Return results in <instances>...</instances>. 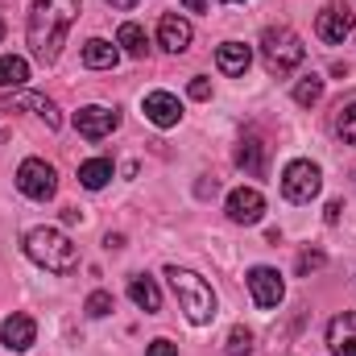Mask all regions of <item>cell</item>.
<instances>
[{"instance_id": "cell-23", "label": "cell", "mask_w": 356, "mask_h": 356, "mask_svg": "<svg viewBox=\"0 0 356 356\" xmlns=\"http://www.w3.org/2000/svg\"><path fill=\"white\" fill-rule=\"evenodd\" d=\"M319 99H323V79H319V75H302V79L294 83V104L311 108V104H319Z\"/></svg>"}, {"instance_id": "cell-9", "label": "cell", "mask_w": 356, "mask_h": 356, "mask_svg": "<svg viewBox=\"0 0 356 356\" xmlns=\"http://www.w3.org/2000/svg\"><path fill=\"white\" fill-rule=\"evenodd\" d=\"M116 124H120V112H116V108H104V104H88V108L75 112V129H79V137H88V141L108 137Z\"/></svg>"}, {"instance_id": "cell-10", "label": "cell", "mask_w": 356, "mask_h": 356, "mask_svg": "<svg viewBox=\"0 0 356 356\" xmlns=\"http://www.w3.org/2000/svg\"><path fill=\"white\" fill-rule=\"evenodd\" d=\"M33 340H38V323H33L29 315L13 311V315L0 323V344H4L8 353H29V348H33Z\"/></svg>"}, {"instance_id": "cell-6", "label": "cell", "mask_w": 356, "mask_h": 356, "mask_svg": "<svg viewBox=\"0 0 356 356\" xmlns=\"http://www.w3.org/2000/svg\"><path fill=\"white\" fill-rule=\"evenodd\" d=\"M17 191H21L25 199H33V203L54 199V191H58V175H54V166L42 162V158H25V162L17 166Z\"/></svg>"}, {"instance_id": "cell-35", "label": "cell", "mask_w": 356, "mask_h": 356, "mask_svg": "<svg viewBox=\"0 0 356 356\" xmlns=\"http://www.w3.org/2000/svg\"><path fill=\"white\" fill-rule=\"evenodd\" d=\"M228 4H241V0H228Z\"/></svg>"}, {"instance_id": "cell-17", "label": "cell", "mask_w": 356, "mask_h": 356, "mask_svg": "<svg viewBox=\"0 0 356 356\" xmlns=\"http://www.w3.org/2000/svg\"><path fill=\"white\" fill-rule=\"evenodd\" d=\"M129 298H133L145 315H158V311H162V290H158V282H154L149 273L129 277Z\"/></svg>"}, {"instance_id": "cell-21", "label": "cell", "mask_w": 356, "mask_h": 356, "mask_svg": "<svg viewBox=\"0 0 356 356\" xmlns=\"http://www.w3.org/2000/svg\"><path fill=\"white\" fill-rule=\"evenodd\" d=\"M116 46H120L129 58H145V54H149V38H145V29H141V25H133V21H124V25H120Z\"/></svg>"}, {"instance_id": "cell-25", "label": "cell", "mask_w": 356, "mask_h": 356, "mask_svg": "<svg viewBox=\"0 0 356 356\" xmlns=\"http://www.w3.org/2000/svg\"><path fill=\"white\" fill-rule=\"evenodd\" d=\"M336 133H340V141L356 145V99H353V104H344V108L336 112Z\"/></svg>"}, {"instance_id": "cell-14", "label": "cell", "mask_w": 356, "mask_h": 356, "mask_svg": "<svg viewBox=\"0 0 356 356\" xmlns=\"http://www.w3.org/2000/svg\"><path fill=\"white\" fill-rule=\"evenodd\" d=\"M158 42H162V50L182 54V50L191 46V21L178 17V13H166V17L158 21Z\"/></svg>"}, {"instance_id": "cell-16", "label": "cell", "mask_w": 356, "mask_h": 356, "mask_svg": "<svg viewBox=\"0 0 356 356\" xmlns=\"http://www.w3.org/2000/svg\"><path fill=\"white\" fill-rule=\"evenodd\" d=\"M236 166L245 175H266V141L257 133H245L241 145H236Z\"/></svg>"}, {"instance_id": "cell-11", "label": "cell", "mask_w": 356, "mask_h": 356, "mask_svg": "<svg viewBox=\"0 0 356 356\" xmlns=\"http://www.w3.org/2000/svg\"><path fill=\"white\" fill-rule=\"evenodd\" d=\"M327 348L332 356H356V311H344L327 323Z\"/></svg>"}, {"instance_id": "cell-28", "label": "cell", "mask_w": 356, "mask_h": 356, "mask_svg": "<svg viewBox=\"0 0 356 356\" xmlns=\"http://www.w3.org/2000/svg\"><path fill=\"white\" fill-rule=\"evenodd\" d=\"M191 99H211V83H207V79H203V75H195V79H191Z\"/></svg>"}, {"instance_id": "cell-33", "label": "cell", "mask_w": 356, "mask_h": 356, "mask_svg": "<svg viewBox=\"0 0 356 356\" xmlns=\"http://www.w3.org/2000/svg\"><path fill=\"white\" fill-rule=\"evenodd\" d=\"M108 4H112V8H133L137 0H108Z\"/></svg>"}, {"instance_id": "cell-32", "label": "cell", "mask_w": 356, "mask_h": 356, "mask_svg": "<svg viewBox=\"0 0 356 356\" xmlns=\"http://www.w3.org/2000/svg\"><path fill=\"white\" fill-rule=\"evenodd\" d=\"M182 4H186L191 13H203V8H207V0H182Z\"/></svg>"}, {"instance_id": "cell-22", "label": "cell", "mask_w": 356, "mask_h": 356, "mask_svg": "<svg viewBox=\"0 0 356 356\" xmlns=\"http://www.w3.org/2000/svg\"><path fill=\"white\" fill-rule=\"evenodd\" d=\"M29 79V63L17 54H0V88H21Z\"/></svg>"}, {"instance_id": "cell-19", "label": "cell", "mask_w": 356, "mask_h": 356, "mask_svg": "<svg viewBox=\"0 0 356 356\" xmlns=\"http://www.w3.org/2000/svg\"><path fill=\"white\" fill-rule=\"evenodd\" d=\"M83 63H88L91 71H112L120 63V50L108 38H91L88 46H83Z\"/></svg>"}, {"instance_id": "cell-5", "label": "cell", "mask_w": 356, "mask_h": 356, "mask_svg": "<svg viewBox=\"0 0 356 356\" xmlns=\"http://www.w3.org/2000/svg\"><path fill=\"white\" fill-rule=\"evenodd\" d=\"M319 186H323V170L315 162H307V158L286 162V170H282V195L290 203H311L319 195Z\"/></svg>"}, {"instance_id": "cell-8", "label": "cell", "mask_w": 356, "mask_h": 356, "mask_svg": "<svg viewBox=\"0 0 356 356\" xmlns=\"http://www.w3.org/2000/svg\"><path fill=\"white\" fill-rule=\"evenodd\" d=\"M249 294H253V302L269 311V307H277L282 302V294H286V282H282V273L269 266H253L249 269Z\"/></svg>"}, {"instance_id": "cell-26", "label": "cell", "mask_w": 356, "mask_h": 356, "mask_svg": "<svg viewBox=\"0 0 356 356\" xmlns=\"http://www.w3.org/2000/svg\"><path fill=\"white\" fill-rule=\"evenodd\" d=\"M83 311H88L91 319H104V315H112V294H108V290H91L88 302H83Z\"/></svg>"}, {"instance_id": "cell-2", "label": "cell", "mask_w": 356, "mask_h": 356, "mask_svg": "<svg viewBox=\"0 0 356 356\" xmlns=\"http://www.w3.org/2000/svg\"><path fill=\"white\" fill-rule=\"evenodd\" d=\"M25 257L46 273H71L79 266V249L58 232V228H33L25 232Z\"/></svg>"}, {"instance_id": "cell-31", "label": "cell", "mask_w": 356, "mask_h": 356, "mask_svg": "<svg viewBox=\"0 0 356 356\" xmlns=\"http://www.w3.org/2000/svg\"><path fill=\"white\" fill-rule=\"evenodd\" d=\"M104 245H108V249H124V236H120V232H108Z\"/></svg>"}, {"instance_id": "cell-13", "label": "cell", "mask_w": 356, "mask_h": 356, "mask_svg": "<svg viewBox=\"0 0 356 356\" xmlns=\"http://www.w3.org/2000/svg\"><path fill=\"white\" fill-rule=\"evenodd\" d=\"M315 33H319L323 42L340 46V42L353 33V13H348V8H323V13L315 17Z\"/></svg>"}, {"instance_id": "cell-7", "label": "cell", "mask_w": 356, "mask_h": 356, "mask_svg": "<svg viewBox=\"0 0 356 356\" xmlns=\"http://www.w3.org/2000/svg\"><path fill=\"white\" fill-rule=\"evenodd\" d=\"M261 216H266V195L257 191V186H236L232 195H228V220L232 224H261Z\"/></svg>"}, {"instance_id": "cell-29", "label": "cell", "mask_w": 356, "mask_h": 356, "mask_svg": "<svg viewBox=\"0 0 356 356\" xmlns=\"http://www.w3.org/2000/svg\"><path fill=\"white\" fill-rule=\"evenodd\" d=\"M145 356H178V348L170 344V340H154V344H149V353H145Z\"/></svg>"}, {"instance_id": "cell-30", "label": "cell", "mask_w": 356, "mask_h": 356, "mask_svg": "<svg viewBox=\"0 0 356 356\" xmlns=\"http://www.w3.org/2000/svg\"><path fill=\"white\" fill-rule=\"evenodd\" d=\"M340 211H344V203H340V199H332V203H327V211H323V220H327V224H340Z\"/></svg>"}, {"instance_id": "cell-20", "label": "cell", "mask_w": 356, "mask_h": 356, "mask_svg": "<svg viewBox=\"0 0 356 356\" xmlns=\"http://www.w3.org/2000/svg\"><path fill=\"white\" fill-rule=\"evenodd\" d=\"M112 175H116L112 158H91V162H83V166H79V182H83L88 191H104V186L112 182Z\"/></svg>"}, {"instance_id": "cell-4", "label": "cell", "mask_w": 356, "mask_h": 356, "mask_svg": "<svg viewBox=\"0 0 356 356\" xmlns=\"http://www.w3.org/2000/svg\"><path fill=\"white\" fill-rule=\"evenodd\" d=\"M261 58H266V71L269 75H290L294 67H302L307 58V46L294 29L286 25H269L261 33Z\"/></svg>"}, {"instance_id": "cell-12", "label": "cell", "mask_w": 356, "mask_h": 356, "mask_svg": "<svg viewBox=\"0 0 356 356\" xmlns=\"http://www.w3.org/2000/svg\"><path fill=\"white\" fill-rule=\"evenodd\" d=\"M145 116L158 129H175L178 120H182V104H178V95H170V91H149L145 95Z\"/></svg>"}, {"instance_id": "cell-1", "label": "cell", "mask_w": 356, "mask_h": 356, "mask_svg": "<svg viewBox=\"0 0 356 356\" xmlns=\"http://www.w3.org/2000/svg\"><path fill=\"white\" fill-rule=\"evenodd\" d=\"M79 13H83L79 0H38L29 8L25 33H29V50H33V58L42 67H54L58 63L63 42H67V29L79 21Z\"/></svg>"}, {"instance_id": "cell-27", "label": "cell", "mask_w": 356, "mask_h": 356, "mask_svg": "<svg viewBox=\"0 0 356 356\" xmlns=\"http://www.w3.org/2000/svg\"><path fill=\"white\" fill-rule=\"evenodd\" d=\"M323 266H327V253H319V249H307V253L298 257V273H302V277H311L315 269H323Z\"/></svg>"}, {"instance_id": "cell-24", "label": "cell", "mask_w": 356, "mask_h": 356, "mask_svg": "<svg viewBox=\"0 0 356 356\" xmlns=\"http://www.w3.org/2000/svg\"><path fill=\"white\" fill-rule=\"evenodd\" d=\"M228 356H249L253 353V332L245 327V323H236L232 332H228V348H224Z\"/></svg>"}, {"instance_id": "cell-15", "label": "cell", "mask_w": 356, "mask_h": 356, "mask_svg": "<svg viewBox=\"0 0 356 356\" xmlns=\"http://www.w3.org/2000/svg\"><path fill=\"white\" fill-rule=\"evenodd\" d=\"M216 67H220L224 75H245V71L253 67V50H249L245 42H224V46L216 50Z\"/></svg>"}, {"instance_id": "cell-3", "label": "cell", "mask_w": 356, "mask_h": 356, "mask_svg": "<svg viewBox=\"0 0 356 356\" xmlns=\"http://www.w3.org/2000/svg\"><path fill=\"white\" fill-rule=\"evenodd\" d=\"M166 277H170L178 302H182V311H186V319H191L195 327H203V323H211V319H216V290H211L195 269L166 266Z\"/></svg>"}, {"instance_id": "cell-34", "label": "cell", "mask_w": 356, "mask_h": 356, "mask_svg": "<svg viewBox=\"0 0 356 356\" xmlns=\"http://www.w3.org/2000/svg\"><path fill=\"white\" fill-rule=\"evenodd\" d=\"M0 38H4V21H0Z\"/></svg>"}, {"instance_id": "cell-18", "label": "cell", "mask_w": 356, "mask_h": 356, "mask_svg": "<svg viewBox=\"0 0 356 356\" xmlns=\"http://www.w3.org/2000/svg\"><path fill=\"white\" fill-rule=\"evenodd\" d=\"M8 108H33L42 120H46V129H58L63 124V116H58V108H54V99H46V95H33V91H21V95H8Z\"/></svg>"}]
</instances>
